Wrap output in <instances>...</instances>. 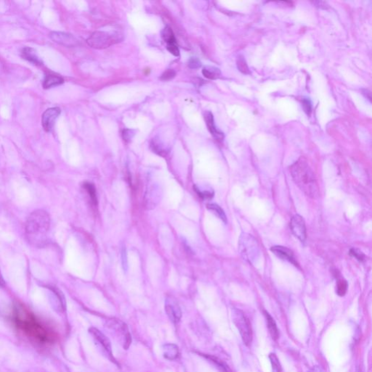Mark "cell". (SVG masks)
Here are the masks:
<instances>
[{
    "label": "cell",
    "instance_id": "29",
    "mask_svg": "<svg viewBox=\"0 0 372 372\" xmlns=\"http://www.w3.org/2000/svg\"><path fill=\"white\" fill-rule=\"evenodd\" d=\"M302 107H303L304 111L307 113L308 116H310V113L312 111V104L309 98H303L302 100Z\"/></svg>",
    "mask_w": 372,
    "mask_h": 372
},
{
    "label": "cell",
    "instance_id": "21",
    "mask_svg": "<svg viewBox=\"0 0 372 372\" xmlns=\"http://www.w3.org/2000/svg\"><path fill=\"white\" fill-rule=\"evenodd\" d=\"M204 357L206 359H209L210 362H213L217 366V368H219V370L222 372H232L231 369L228 367L227 364L224 363V362H222L220 359H217V358L212 356H204Z\"/></svg>",
    "mask_w": 372,
    "mask_h": 372
},
{
    "label": "cell",
    "instance_id": "13",
    "mask_svg": "<svg viewBox=\"0 0 372 372\" xmlns=\"http://www.w3.org/2000/svg\"><path fill=\"white\" fill-rule=\"evenodd\" d=\"M271 250L274 255H277L280 259L289 262V263L294 264V266H297V262L294 259V254L287 247H282V246H274V247H271Z\"/></svg>",
    "mask_w": 372,
    "mask_h": 372
},
{
    "label": "cell",
    "instance_id": "33",
    "mask_svg": "<svg viewBox=\"0 0 372 372\" xmlns=\"http://www.w3.org/2000/svg\"><path fill=\"white\" fill-rule=\"evenodd\" d=\"M201 63L198 58H191L188 61V67L192 69H198L201 67Z\"/></svg>",
    "mask_w": 372,
    "mask_h": 372
},
{
    "label": "cell",
    "instance_id": "26",
    "mask_svg": "<svg viewBox=\"0 0 372 372\" xmlns=\"http://www.w3.org/2000/svg\"><path fill=\"white\" fill-rule=\"evenodd\" d=\"M271 364H272L273 372H281V367H280V362H279L278 358L276 354H271L269 356Z\"/></svg>",
    "mask_w": 372,
    "mask_h": 372
},
{
    "label": "cell",
    "instance_id": "30",
    "mask_svg": "<svg viewBox=\"0 0 372 372\" xmlns=\"http://www.w3.org/2000/svg\"><path fill=\"white\" fill-rule=\"evenodd\" d=\"M350 255L351 256L354 257L355 258H356L359 261H363L364 258H365L363 252L358 250V249H352V250H351Z\"/></svg>",
    "mask_w": 372,
    "mask_h": 372
},
{
    "label": "cell",
    "instance_id": "12",
    "mask_svg": "<svg viewBox=\"0 0 372 372\" xmlns=\"http://www.w3.org/2000/svg\"><path fill=\"white\" fill-rule=\"evenodd\" d=\"M50 38L57 44L65 47H75L78 44V40L73 35L64 32L53 31L50 34Z\"/></svg>",
    "mask_w": 372,
    "mask_h": 372
},
{
    "label": "cell",
    "instance_id": "28",
    "mask_svg": "<svg viewBox=\"0 0 372 372\" xmlns=\"http://www.w3.org/2000/svg\"><path fill=\"white\" fill-rule=\"evenodd\" d=\"M196 193H198L201 198H204V199H210L213 197V192L209 191V190H201L198 187H194Z\"/></svg>",
    "mask_w": 372,
    "mask_h": 372
},
{
    "label": "cell",
    "instance_id": "23",
    "mask_svg": "<svg viewBox=\"0 0 372 372\" xmlns=\"http://www.w3.org/2000/svg\"><path fill=\"white\" fill-rule=\"evenodd\" d=\"M85 190L88 191V194L91 197V201L94 205L97 204V193H96L95 187L92 183L86 182L84 184Z\"/></svg>",
    "mask_w": 372,
    "mask_h": 372
},
{
    "label": "cell",
    "instance_id": "17",
    "mask_svg": "<svg viewBox=\"0 0 372 372\" xmlns=\"http://www.w3.org/2000/svg\"><path fill=\"white\" fill-rule=\"evenodd\" d=\"M23 57L24 59L27 60L29 62L33 63L35 65H42V62L38 58L36 51L31 47H26L23 49L22 52Z\"/></svg>",
    "mask_w": 372,
    "mask_h": 372
},
{
    "label": "cell",
    "instance_id": "15",
    "mask_svg": "<svg viewBox=\"0 0 372 372\" xmlns=\"http://www.w3.org/2000/svg\"><path fill=\"white\" fill-rule=\"evenodd\" d=\"M64 83V79L58 75H47L45 80H44L43 88L45 89L53 88L63 84Z\"/></svg>",
    "mask_w": 372,
    "mask_h": 372
},
{
    "label": "cell",
    "instance_id": "34",
    "mask_svg": "<svg viewBox=\"0 0 372 372\" xmlns=\"http://www.w3.org/2000/svg\"><path fill=\"white\" fill-rule=\"evenodd\" d=\"M313 4H316V7H319L321 9H326L329 7V5H328L327 2H326V1H314Z\"/></svg>",
    "mask_w": 372,
    "mask_h": 372
},
{
    "label": "cell",
    "instance_id": "4",
    "mask_svg": "<svg viewBox=\"0 0 372 372\" xmlns=\"http://www.w3.org/2000/svg\"><path fill=\"white\" fill-rule=\"evenodd\" d=\"M105 328L124 350L128 349L132 343V337L125 323L121 320L112 318L108 320Z\"/></svg>",
    "mask_w": 372,
    "mask_h": 372
},
{
    "label": "cell",
    "instance_id": "14",
    "mask_svg": "<svg viewBox=\"0 0 372 372\" xmlns=\"http://www.w3.org/2000/svg\"><path fill=\"white\" fill-rule=\"evenodd\" d=\"M204 116L208 130L212 134L214 139L218 140V141H222L224 138V135L223 132L217 130V127H216L215 124H214L213 114L210 111H205Z\"/></svg>",
    "mask_w": 372,
    "mask_h": 372
},
{
    "label": "cell",
    "instance_id": "22",
    "mask_svg": "<svg viewBox=\"0 0 372 372\" xmlns=\"http://www.w3.org/2000/svg\"><path fill=\"white\" fill-rule=\"evenodd\" d=\"M206 207H207V209H209V210L213 212L214 213L219 217V218L221 219L224 223H226V215H225L223 209H222L220 206H218V205L216 204H207Z\"/></svg>",
    "mask_w": 372,
    "mask_h": 372
},
{
    "label": "cell",
    "instance_id": "16",
    "mask_svg": "<svg viewBox=\"0 0 372 372\" xmlns=\"http://www.w3.org/2000/svg\"><path fill=\"white\" fill-rule=\"evenodd\" d=\"M164 356L168 360H175L178 357L179 351L178 347L175 344H166L164 345Z\"/></svg>",
    "mask_w": 372,
    "mask_h": 372
},
{
    "label": "cell",
    "instance_id": "35",
    "mask_svg": "<svg viewBox=\"0 0 372 372\" xmlns=\"http://www.w3.org/2000/svg\"><path fill=\"white\" fill-rule=\"evenodd\" d=\"M308 372H323V371L322 370H321V367L316 366V367H313V368L311 369V370H310Z\"/></svg>",
    "mask_w": 372,
    "mask_h": 372
},
{
    "label": "cell",
    "instance_id": "5",
    "mask_svg": "<svg viewBox=\"0 0 372 372\" xmlns=\"http://www.w3.org/2000/svg\"><path fill=\"white\" fill-rule=\"evenodd\" d=\"M120 35L116 32L98 31L93 33L88 39V45L94 49H105L120 42Z\"/></svg>",
    "mask_w": 372,
    "mask_h": 372
},
{
    "label": "cell",
    "instance_id": "25",
    "mask_svg": "<svg viewBox=\"0 0 372 372\" xmlns=\"http://www.w3.org/2000/svg\"><path fill=\"white\" fill-rule=\"evenodd\" d=\"M348 290V283L343 279H339L337 283V293L338 295L344 296Z\"/></svg>",
    "mask_w": 372,
    "mask_h": 372
},
{
    "label": "cell",
    "instance_id": "20",
    "mask_svg": "<svg viewBox=\"0 0 372 372\" xmlns=\"http://www.w3.org/2000/svg\"><path fill=\"white\" fill-rule=\"evenodd\" d=\"M151 148L152 151L158 155L164 156L167 154L166 149H165L164 145L158 138H155L151 140Z\"/></svg>",
    "mask_w": 372,
    "mask_h": 372
},
{
    "label": "cell",
    "instance_id": "24",
    "mask_svg": "<svg viewBox=\"0 0 372 372\" xmlns=\"http://www.w3.org/2000/svg\"><path fill=\"white\" fill-rule=\"evenodd\" d=\"M237 67L238 69H239V70L243 74L248 75V74L250 73L248 65H247L245 59H244V57L242 56H239L238 57Z\"/></svg>",
    "mask_w": 372,
    "mask_h": 372
},
{
    "label": "cell",
    "instance_id": "19",
    "mask_svg": "<svg viewBox=\"0 0 372 372\" xmlns=\"http://www.w3.org/2000/svg\"><path fill=\"white\" fill-rule=\"evenodd\" d=\"M203 75L209 80H217L221 76L220 70L214 66H206L202 70Z\"/></svg>",
    "mask_w": 372,
    "mask_h": 372
},
{
    "label": "cell",
    "instance_id": "18",
    "mask_svg": "<svg viewBox=\"0 0 372 372\" xmlns=\"http://www.w3.org/2000/svg\"><path fill=\"white\" fill-rule=\"evenodd\" d=\"M264 313L265 316H266V321H267L268 328H269L271 337H272L274 340H277L279 338V329L277 328V324H276L274 318L271 317V315L268 312L265 311Z\"/></svg>",
    "mask_w": 372,
    "mask_h": 372
},
{
    "label": "cell",
    "instance_id": "11",
    "mask_svg": "<svg viewBox=\"0 0 372 372\" xmlns=\"http://www.w3.org/2000/svg\"><path fill=\"white\" fill-rule=\"evenodd\" d=\"M162 38L167 43V48L171 54L175 56H180L179 47H178L177 41L173 34L171 28L167 26L162 32Z\"/></svg>",
    "mask_w": 372,
    "mask_h": 372
},
{
    "label": "cell",
    "instance_id": "7",
    "mask_svg": "<svg viewBox=\"0 0 372 372\" xmlns=\"http://www.w3.org/2000/svg\"><path fill=\"white\" fill-rule=\"evenodd\" d=\"M90 333L93 336L94 343L97 345L98 349L100 350L102 355L105 356L107 359H109L111 362L117 364V362L113 357V353H112L111 342H110L109 339L103 333H102L100 330L94 327L90 329Z\"/></svg>",
    "mask_w": 372,
    "mask_h": 372
},
{
    "label": "cell",
    "instance_id": "36",
    "mask_svg": "<svg viewBox=\"0 0 372 372\" xmlns=\"http://www.w3.org/2000/svg\"><path fill=\"white\" fill-rule=\"evenodd\" d=\"M5 286V281H4V279H3L2 275H1V272H0V286Z\"/></svg>",
    "mask_w": 372,
    "mask_h": 372
},
{
    "label": "cell",
    "instance_id": "3",
    "mask_svg": "<svg viewBox=\"0 0 372 372\" xmlns=\"http://www.w3.org/2000/svg\"><path fill=\"white\" fill-rule=\"evenodd\" d=\"M239 250L243 259L250 264L255 265L261 258V250L258 241L249 233H244L241 235Z\"/></svg>",
    "mask_w": 372,
    "mask_h": 372
},
{
    "label": "cell",
    "instance_id": "9",
    "mask_svg": "<svg viewBox=\"0 0 372 372\" xmlns=\"http://www.w3.org/2000/svg\"><path fill=\"white\" fill-rule=\"evenodd\" d=\"M290 228L295 237L301 242H305L306 239V227L303 217L299 214H295L290 222Z\"/></svg>",
    "mask_w": 372,
    "mask_h": 372
},
{
    "label": "cell",
    "instance_id": "2",
    "mask_svg": "<svg viewBox=\"0 0 372 372\" xmlns=\"http://www.w3.org/2000/svg\"><path fill=\"white\" fill-rule=\"evenodd\" d=\"M291 174L296 185L305 195L313 198L319 196V187L314 173L304 159H299L291 166Z\"/></svg>",
    "mask_w": 372,
    "mask_h": 372
},
{
    "label": "cell",
    "instance_id": "1",
    "mask_svg": "<svg viewBox=\"0 0 372 372\" xmlns=\"http://www.w3.org/2000/svg\"><path fill=\"white\" fill-rule=\"evenodd\" d=\"M50 217L46 211L39 209L28 216L26 223V235L28 241L38 247L45 242L50 229Z\"/></svg>",
    "mask_w": 372,
    "mask_h": 372
},
{
    "label": "cell",
    "instance_id": "8",
    "mask_svg": "<svg viewBox=\"0 0 372 372\" xmlns=\"http://www.w3.org/2000/svg\"><path fill=\"white\" fill-rule=\"evenodd\" d=\"M165 311L173 324H176L181 321L182 316L181 307L176 298L169 296L165 300Z\"/></svg>",
    "mask_w": 372,
    "mask_h": 372
},
{
    "label": "cell",
    "instance_id": "27",
    "mask_svg": "<svg viewBox=\"0 0 372 372\" xmlns=\"http://www.w3.org/2000/svg\"><path fill=\"white\" fill-rule=\"evenodd\" d=\"M135 134H136V130L126 129V130L123 131L122 132L123 139H124V141L128 143V142H130L132 138H134Z\"/></svg>",
    "mask_w": 372,
    "mask_h": 372
},
{
    "label": "cell",
    "instance_id": "6",
    "mask_svg": "<svg viewBox=\"0 0 372 372\" xmlns=\"http://www.w3.org/2000/svg\"><path fill=\"white\" fill-rule=\"evenodd\" d=\"M233 321L240 332L243 342L244 344L249 346L251 345L252 341V332L250 321L242 310L238 309L233 310Z\"/></svg>",
    "mask_w": 372,
    "mask_h": 372
},
{
    "label": "cell",
    "instance_id": "10",
    "mask_svg": "<svg viewBox=\"0 0 372 372\" xmlns=\"http://www.w3.org/2000/svg\"><path fill=\"white\" fill-rule=\"evenodd\" d=\"M60 113H61V109L58 107L48 108L44 112L42 119L44 130L47 132H51Z\"/></svg>",
    "mask_w": 372,
    "mask_h": 372
},
{
    "label": "cell",
    "instance_id": "32",
    "mask_svg": "<svg viewBox=\"0 0 372 372\" xmlns=\"http://www.w3.org/2000/svg\"><path fill=\"white\" fill-rule=\"evenodd\" d=\"M121 261H122V267L124 271H127L128 269V261H127V252L126 249L123 247L121 250Z\"/></svg>",
    "mask_w": 372,
    "mask_h": 372
},
{
    "label": "cell",
    "instance_id": "31",
    "mask_svg": "<svg viewBox=\"0 0 372 372\" xmlns=\"http://www.w3.org/2000/svg\"><path fill=\"white\" fill-rule=\"evenodd\" d=\"M175 76H176V72L173 69H168V70L164 72L163 75L161 77V80L166 81V80H170L174 78Z\"/></svg>",
    "mask_w": 372,
    "mask_h": 372
}]
</instances>
